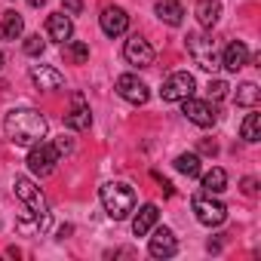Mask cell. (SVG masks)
<instances>
[{
    "mask_svg": "<svg viewBox=\"0 0 261 261\" xmlns=\"http://www.w3.org/2000/svg\"><path fill=\"white\" fill-rule=\"evenodd\" d=\"M154 13L160 16V22H166V25H181L185 22V7L178 4V0H157L154 4Z\"/></svg>",
    "mask_w": 261,
    "mask_h": 261,
    "instance_id": "obj_18",
    "label": "cell"
},
{
    "mask_svg": "<svg viewBox=\"0 0 261 261\" xmlns=\"http://www.w3.org/2000/svg\"><path fill=\"white\" fill-rule=\"evenodd\" d=\"M117 95L126 98L129 105H145V101L151 98V89H148V83H142L136 74H120V77H117Z\"/></svg>",
    "mask_w": 261,
    "mask_h": 261,
    "instance_id": "obj_8",
    "label": "cell"
},
{
    "mask_svg": "<svg viewBox=\"0 0 261 261\" xmlns=\"http://www.w3.org/2000/svg\"><path fill=\"white\" fill-rule=\"evenodd\" d=\"M224 188H227V172H224V169L215 166L212 172L203 175V191H206V194H221Z\"/></svg>",
    "mask_w": 261,
    "mask_h": 261,
    "instance_id": "obj_21",
    "label": "cell"
},
{
    "mask_svg": "<svg viewBox=\"0 0 261 261\" xmlns=\"http://www.w3.org/2000/svg\"><path fill=\"white\" fill-rule=\"evenodd\" d=\"M194 16H197V22L203 28H215L218 19H221V4H218V0H200L197 10H194Z\"/></svg>",
    "mask_w": 261,
    "mask_h": 261,
    "instance_id": "obj_20",
    "label": "cell"
},
{
    "mask_svg": "<svg viewBox=\"0 0 261 261\" xmlns=\"http://www.w3.org/2000/svg\"><path fill=\"white\" fill-rule=\"evenodd\" d=\"M185 46H188L191 59L197 62V68H203V71H215V68H218L215 43H212V37H206L203 31H191V34L185 37Z\"/></svg>",
    "mask_w": 261,
    "mask_h": 261,
    "instance_id": "obj_4",
    "label": "cell"
},
{
    "mask_svg": "<svg viewBox=\"0 0 261 261\" xmlns=\"http://www.w3.org/2000/svg\"><path fill=\"white\" fill-rule=\"evenodd\" d=\"M101 206L114 221H123L129 212L136 209V191L126 181H108L101 188Z\"/></svg>",
    "mask_w": 261,
    "mask_h": 261,
    "instance_id": "obj_2",
    "label": "cell"
},
{
    "mask_svg": "<svg viewBox=\"0 0 261 261\" xmlns=\"http://www.w3.org/2000/svg\"><path fill=\"white\" fill-rule=\"evenodd\" d=\"M89 123H92L89 105H86L83 92H74V95H71V111L65 114V126H68V129H77V133H83V129H89Z\"/></svg>",
    "mask_w": 261,
    "mask_h": 261,
    "instance_id": "obj_10",
    "label": "cell"
},
{
    "mask_svg": "<svg viewBox=\"0 0 261 261\" xmlns=\"http://www.w3.org/2000/svg\"><path fill=\"white\" fill-rule=\"evenodd\" d=\"M43 46H46V43L40 40V34L25 37V53H28V56H40V53H43Z\"/></svg>",
    "mask_w": 261,
    "mask_h": 261,
    "instance_id": "obj_27",
    "label": "cell"
},
{
    "mask_svg": "<svg viewBox=\"0 0 261 261\" xmlns=\"http://www.w3.org/2000/svg\"><path fill=\"white\" fill-rule=\"evenodd\" d=\"M123 56H126L129 65H136V68H148V65H154V46H151L145 37H139V34H133V37L126 40Z\"/></svg>",
    "mask_w": 261,
    "mask_h": 261,
    "instance_id": "obj_9",
    "label": "cell"
},
{
    "mask_svg": "<svg viewBox=\"0 0 261 261\" xmlns=\"http://www.w3.org/2000/svg\"><path fill=\"white\" fill-rule=\"evenodd\" d=\"M243 194L246 197H255L258 194V181L255 178H243Z\"/></svg>",
    "mask_w": 261,
    "mask_h": 261,
    "instance_id": "obj_29",
    "label": "cell"
},
{
    "mask_svg": "<svg viewBox=\"0 0 261 261\" xmlns=\"http://www.w3.org/2000/svg\"><path fill=\"white\" fill-rule=\"evenodd\" d=\"M181 114L191 120V123H197V126H212L215 120H218V114H215V108L209 105V101H200V98H185V108H181Z\"/></svg>",
    "mask_w": 261,
    "mask_h": 261,
    "instance_id": "obj_11",
    "label": "cell"
},
{
    "mask_svg": "<svg viewBox=\"0 0 261 261\" xmlns=\"http://www.w3.org/2000/svg\"><path fill=\"white\" fill-rule=\"evenodd\" d=\"M16 197L31 209V215L37 218V224H40V230H46L49 227V206H46V197L40 194V188L31 181V178H25V175H19L16 178Z\"/></svg>",
    "mask_w": 261,
    "mask_h": 261,
    "instance_id": "obj_3",
    "label": "cell"
},
{
    "mask_svg": "<svg viewBox=\"0 0 261 261\" xmlns=\"http://www.w3.org/2000/svg\"><path fill=\"white\" fill-rule=\"evenodd\" d=\"M227 89H230V86H227L224 80H212V83L206 86V92H209V98H215V101H221V98L227 95Z\"/></svg>",
    "mask_w": 261,
    "mask_h": 261,
    "instance_id": "obj_26",
    "label": "cell"
},
{
    "mask_svg": "<svg viewBox=\"0 0 261 261\" xmlns=\"http://www.w3.org/2000/svg\"><path fill=\"white\" fill-rule=\"evenodd\" d=\"M240 133H243L246 142H258V139H261V114H249V117L243 120V129H240Z\"/></svg>",
    "mask_w": 261,
    "mask_h": 261,
    "instance_id": "obj_24",
    "label": "cell"
},
{
    "mask_svg": "<svg viewBox=\"0 0 261 261\" xmlns=\"http://www.w3.org/2000/svg\"><path fill=\"white\" fill-rule=\"evenodd\" d=\"M0 68H4V53H0Z\"/></svg>",
    "mask_w": 261,
    "mask_h": 261,
    "instance_id": "obj_32",
    "label": "cell"
},
{
    "mask_svg": "<svg viewBox=\"0 0 261 261\" xmlns=\"http://www.w3.org/2000/svg\"><path fill=\"white\" fill-rule=\"evenodd\" d=\"M175 169L181 175H188V178L200 175V154H178L175 157Z\"/></svg>",
    "mask_w": 261,
    "mask_h": 261,
    "instance_id": "obj_23",
    "label": "cell"
},
{
    "mask_svg": "<svg viewBox=\"0 0 261 261\" xmlns=\"http://www.w3.org/2000/svg\"><path fill=\"white\" fill-rule=\"evenodd\" d=\"M261 101V89L255 86V83H243V86H237V105H243V108H255Z\"/></svg>",
    "mask_w": 261,
    "mask_h": 261,
    "instance_id": "obj_22",
    "label": "cell"
},
{
    "mask_svg": "<svg viewBox=\"0 0 261 261\" xmlns=\"http://www.w3.org/2000/svg\"><path fill=\"white\" fill-rule=\"evenodd\" d=\"M157 218H160V209H157L154 203L142 206V209H139V215L133 218V233H136V237H148V233L154 230Z\"/></svg>",
    "mask_w": 261,
    "mask_h": 261,
    "instance_id": "obj_17",
    "label": "cell"
},
{
    "mask_svg": "<svg viewBox=\"0 0 261 261\" xmlns=\"http://www.w3.org/2000/svg\"><path fill=\"white\" fill-rule=\"evenodd\" d=\"M59 151H56V145H46V142H37V145H31V154H28V169H31V175H37V178H46L53 169H56V163H59Z\"/></svg>",
    "mask_w": 261,
    "mask_h": 261,
    "instance_id": "obj_6",
    "label": "cell"
},
{
    "mask_svg": "<svg viewBox=\"0 0 261 261\" xmlns=\"http://www.w3.org/2000/svg\"><path fill=\"white\" fill-rule=\"evenodd\" d=\"M221 65H224L230 74H237L240 68H246V65H249V49H246V43H243V40L227 43V49H224V56H221Z\"/></svg>",
    "mask_w": 261,
    "mask_h": 261,
    "instance_id": "obj_16",
    "label": "cell"
},
{
    "mask_svg": "<svg viewBox=\"0 0 261 261\" xmlns=\"http://www.w3.org/2000/svg\"><path fill=\"white\" fill-rule=\"evenodd\" d=\"M46 34H49V40H56V43H68L71 34H74V25H71V19H68L65 13H53V16L46 19Z\"/></svg>",
    "mask_w": 261,
    "mask_h": 261,
    "instance_id": "obj_15",
    "label": "cell"
},
{
    "mask_svg": "<svg viewBox=\"0 0 261 261\" xmlns=\"http://www.w3.org/2000/svg\"><path fill=\"white\" fill-rule=\"evenodd\" d=\"M148 252H151L154 258H172V255L178 252L175 233H172L169 227H157L154 237H151V243H148Z\"/></svg>",
    "mask_w": 261,
    "mask_h": 261,
    "instance_id": "obj_13",
    "label": "cell"
},
{
    "mask_svg": "<svg viewBox=\"0 0 261 261\" xmlns=\"http://www.w3.org/2000/svg\"><path fill=\"white\" fill-rule=\"evenodd\" d=\"M194 89H197V80L188 71H175L163 80L160 95H163V101H185V98L194 95Z\"/></svg>",
    "mask_w": 261,
    "mask_h": 261,
    "instance_id": "obj_7",
    "label": "cell"
},
{
    "mask_svg": "<svg viewBox=\"0 0 261 261\" xmlns=\"http://www.w3.org/2000/svg\"><path fill=\"white\" fill-rule=\"evenodd\" d=\"M65 10H68L71 16H80V13H83V0H65Z\"/></svg>",
    "mask_w": 261,
    "mask_h": 261,
    "instance_id": "obj_30",
    "label": "cell"
},
{
    "mask_svg": "<svg viewBox=\"0 0 261 261\" xmlns=\"http://www.w3.org/2000/svg\"><path fill=\"white\" fill-rule=\"evenodd\" d=\"M191 206H194L197 221L206 224V227H218V224H224V218H227V206H224L221 200H212V194H200V197H194Z\"/></svg>",
    "mask_w": 261,
    "mask_h": 261,
    "instance_id": "obj_5",
    "label": "cell"
},
{
    "mask_svg": "<svg viewBox=\"0 0 261 261\" xmlns=\"http://www.w3.org/2000/svg\"><path fill=\"white\" fill-rule=\"evenodd\" d=\"M28 74H31L34 86H40V89H46V92H56V89L65 86V77H62L56 68H49V65H31Z\"/></svg>",
    "mask_w": 261,
    "mask_h": 261,
    "instance_id": "obj_14",
    "label": "cell"
},
{
    "mask_svg": "<svg viewBox=\"0 0 261 261\" xmlns=\"http://www.w3.org/2000/svg\"><path fill=\"white\" fill-rule=\"evenodd\" d=\"M22 31H25V19L16 10L4 13V19H0V40H19Z\"/></svg>",
    "mask_w": 261,
    "mask_h": 261,
    "instance_id": "obj_19",
    "label": "cell"
},
{
    "mask_svg": "<svg viewBox=\"0 0 261 261\" xmlns=\"http://www.w3.org/2000/svg\"><path fill=\"white\" fill-rule=\"evenodd\" d=\"M98 22H101V31H105L108 37H120V34H126V28H129V16H126V10H120V7H105L101 16H98Z\"/></svg>",
    "mask_w": 261,
    "mask_h": 261,
    "instance_id": "obj_12",
    "label": "cell"
},
{
    "mask_svg": "<svg viewBox=\"0 0 261 261\" xmlns=\"http://www.w3.org/2000/svg\"><path fill=\"white\" fill-rule=\"evenodd\" d=\"M53 145H56V151H59V154H71V148H74V145H71V139H65V136H62V139H56Z\"/></svg>",
    "mask_w": 261,
    "mask_h": 261,
    "instance_id": "obj_28",
    "label": "cell"
},
{
    "mask_svg": "<svg viewBox=\"0 0 261 261\" xmlns=\"http://www.w3.org/2000/svg\"><path fill=\"white\" fill-rule=\"evenodd\" d=\"M65 46H68V56H71L77 65H83V62L89 59V46H86V43H80V40H68Z\"/></svg>",
    "mask_w": 261,
    "mask_h": 261,
    "instance_id": "obj_25",
    "label": "cell"
},
{
    "mask_svg": "<svg viewBox=\"0 0 261 261\" xmlns=\"http://www.w3.org/2000/svg\"><path fill=\"white\" fill-rule=\"evenodd\" d=\"M4 133L13 145L31 148L37 142H43V136H46V117L34 108H13L4 117Z\"/></svg>",
    "mask_w": 261,
    "mask_h": 261,
    "instance_id": "obj_1",
    "label": "cell"
},
{
    "mask_svg": "<svg viewBox=\"0 0 261 261\" xmlns=\"http://www.w3.org/2000/svg\"><path fill=\"white\" fill-rule=\"evenodd\" d=\"M25 4H28V7H43L46 0H25Z\"/></svg>",
    "mask_w": 261,
    "mask_h": 261,
    "instance_id": "obj_31",
    "label": "cell"
}]
</instances>
